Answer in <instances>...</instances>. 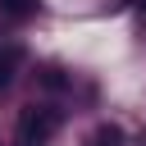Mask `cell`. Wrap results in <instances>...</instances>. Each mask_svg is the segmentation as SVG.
Masks as SVG:
<instances>
[{
  "mask_svg": "<svg viewBox=\"0 0 146 146\" xmlns=\"http://www.w3.org/2000/svg\"><path fill=\"white\" fill-rule=\"evenodd\" d=\"M59 110H50V105H27L23 114H18V146H50L55 141V132H59Z\"/></svg>",
  "mask_w": 146,
  "mask_h": 146,
  "instance_id": "obj_1",
  "label": "cell"
},
{
  "mask_svg": "<svg viewBox=\"0 0 146 146\" xmlns=\"http://www.w3.org/2000/svg\"><path fill=\"white\" fill-rule=\"evenodd\" d=\"M82 146H128V137H123V128H114V123H96Z\"/></svg>",
  "mask_w": 146,
  "mask_h": 146,
  "instance_id": "obj_2",
  "label": "cell"
},
{
  "mask_svg": "<svg viewBox=\"0 0 146 146\" xmlns=\"http://www.w3.org/2000/svg\"><path fill=\"white\" fill-rule=\"evenodd\" d=\"M0 14H5V18H14V23H23V18H32V14H36V0H0Z\"/></svg>",
  "mask_w": 146,
  "mask_h": 146,
  "instance_id": "obj_3",
  "label": "cell"
},
{
  "mask_svg": "<svg viewBox=\"0 0 146 146\" xmlns=\"http://www.w3.org/2000/svg\"><path fill=\"white\" fill-rule=\"evenodd\" d=\"M14 59H18L14 50H0V87L9 82V73H14Z\"/></svg>",
  "mask_w": 146,
  "mask_h": 146,
  "instance_id": "obj_4",
  "label": "cell"
},
{
  "mask_svg": "<svg viewBox=\"0 0 146 146\" xmlns=\"http://www.w3.org/2000/svg\"><path fill=\"white\" fill-rule=\"evenodd\" d=\"M141 9H146V0H141Z\"/></svg>",
  "mask_w": 146,
  "mask_h": 146,
  "instance_id": "obj_5",
  "label": "cell"
}]
</instances>
